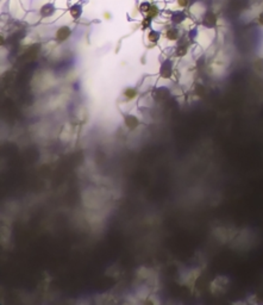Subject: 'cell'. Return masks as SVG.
I'll list each match as a JSON object with an SVG mask.
<instances>
[{
    "instance_id": "cell-1",
    "label": "cell",
    "mask_w": 263,
    "mask_h": 305,
    "mask_svg": "<svg viewBox=\"0 0 263 305\" xmlns=\"http://www.w3.org/2000/svg\"><path fill=\"white\" fill-rule=\"evenodd\" d=\"M150 94H151L153 99L155 100V102H163L171 96V90L169 86L161 85V82L157 81L156 86L151 90Z\"/></svg>"
},
{
    "instance_id": "cell-2",
    "label": "cell",
    "mask_w": 263,
    "mask_h": 305,
    "mask_svg": "<svg viewBox=\"0 0 263 305\" xmlns=\"http://www.w3.org/2000/svg\"><path fill=\"white\" fill-rule=\"evenodd\" d=\"M174 76V65L170 60H165L159 68V78L162 80H171Z\"/></svg>"
},
{
    "instance_id": "cell-3",
    "label": "cell",
    "mask_w": 263,
    "mask_h": 305,
    "mask_svg": "<svg viewBox=\"0 0 263 305\" xmlns=\"http://www.w3.org/2000/svg\"><path fill=\"white\" fill-rule=\"evenodd\" d=\"M124 124H125V127H126L128 129L135 130V129L138 128V125L141 124V120H139V118H138L135 113H132V112H126L125 116H124Z\"/></svg>"
},
{
    "instance_id": "cell-4",
    "label": "cell",
    "mask_w": 263,
    "mask_h": 305,
    "mask_svg": "<svg viewBox=\"0 0 263 305\" xmlns=\"http://www.w3.org/2000/svg\"><path fill=\"white\" fill-rule=\"evenodd\" d=\"M138 96H141L139 90L138 88H132V87L126 88L124 91V93H123V98H124V102H131L137 100Z\"/></svg>"
},
{
    "instance_id": "cell-5",
    "label": "cell",
    "mask_w": 263,
    "mask_h": 305,
    "mask_svg": "<svg viewBox=\"0 0 263 305\" xmlns=\"http://www.w3.org/2000/svg\"><path fill=\"white\" fill-rule=\"evenodd\" d=\"M159 38H160V34H159V32L151 31L150 35H149V41H150V42H153V43L157 42V41H159Z\"/></svg>"
},
{
    "instance_id": "cell-6",
    "label": "cell",
    "mask_w": 263,
    "mask_h": 305,
    "mask_svg": "<svg viewBox=\"0 0 263 305\" xmlns=\"http://www.w3.org/2000/svg\"><path fill=\"white\" fill-rule=\"evenodd\" d=\"M177 31L176 30H170V31H168V35H167V37H168V39H170V41H175L176 38H177Z\"/></svg>"
},
{
    "instance_id": "cell-7",
    "label": "cell",
    "mask_w": 263,
    "mask_h": 305,
    "mask_svg": "<svg viewBox=\"0 0 263 305\" xmlns=\"http://www.w3.org/2000/svg\"><path fill=\"white\" fill-rule=\"evenodd\" d=\"M186 2H187V0H180V5H181V6H185Z\"/></svg>"
}]
</instances>
